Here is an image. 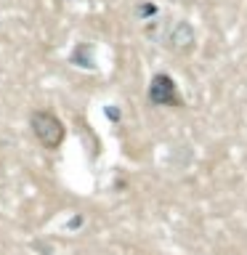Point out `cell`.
<instances>
[{
    "label": "cell",
    "instance_id": "1",
    "mask_svg": "<svg viewBox=\"0 0 247 255\" xmlns=\"http://www.w3.org/2000/svg\"><path fill=\"white\" fill-rule=\"evenodd\" d=\"M29 125H32L35 138L43 143L45 149H59L61 146V141H64V125H61V120L56 117L53 112H48V109L32 112Z\"/></svg>",
    "mask_w": 247,
    "mask_h": 255
},
{
    "label": "cell",
    "instance_id": "2",
    "mask_svg": "<svg viewBox=\"0 0 247 255\" xmlns=\"http://www.w3.org/2000/svg\"><path fill=\"white\" fill-rule=\"evenodd\" d=\"M149 96H151V101H154V104H173L175 101V85H173V80L165 77V75L154 77Z\"/></svg>",
    "mask_w": 247,
    "mask_h": 255
}]
</instances>
